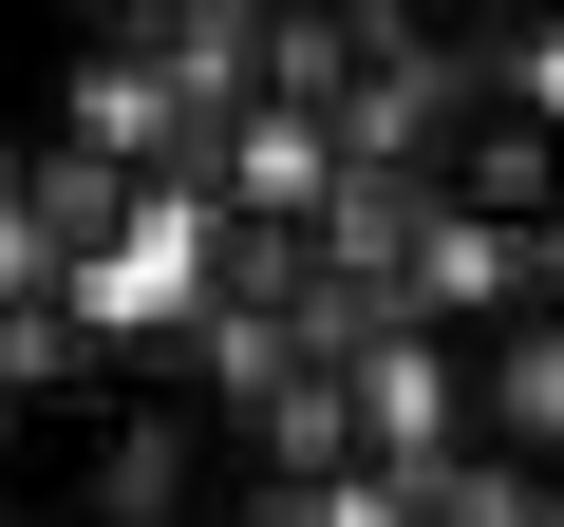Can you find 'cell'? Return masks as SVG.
Instances as JSON below:
<instances>
[{
    "label": "cell",
    "mask_w": 564,
    "mask_h": 527,
    "mask_svg": "<svg viewBox=\"0 0 564 527\" xmlns=\"http://www.w3.org/2000/svg\"><path fill=\"white\" fill-rule=\"evenodd\" d=\"M245 508H263V433L245 377L188 340H95L76 396L0 433V527H245Z\"/></svg>",
    "instance_id": "cell-1"
},
{
    "label": "cell",
    "mask_w": 564,
    "mask_h": 527,
    "mask_svg": "<svg viewBox=\"0 0 564 527\" xmlns=\"http://www.w3.org/2000/svg\"><path fill=\"white\" fill-rule=\"evenodd\" d=\"M414 415H433V452L470 471V508H527V527L564 508V264L433 302V340H414Z\"/></svg>",
    "instance_id": "cell-2"
},
{
    "label": "cell",
    "mask_w": 564,
    "mask_h": 527,
    "mask_svg": "<svg viewBox=\"0 0 564 527\" xmlns=\"http://www.w3.org/2000/svg\"><path fill=\"white\" fill-rule=\"evenodd\" d=\"M395 132H414V226H452V245H564V95L545 76H452Z\"/></svg>",
    "instance_id": "cell-3"
},
{
    "label": "cell",
    "mask_w": 564,
    "mask_h": 527,
    "mask_svg": "<svg viewBox=\"0 0 564 527\" xmlns=\"http://www.w3.org/2000/svg\"><path fill=\"white\" fill-rule=\"evenodd\" d=\"M188 302H207L226 340H321V321H339V207H321L302 170L207 189V207H188Z\"/></svg>",
    "instance_id": "cell-4"
},
{
    "label": "cell",
    "mask_w": 564,
    "mask_h": 527,
    "mask_svg": "<svg viewBox=\"0 0 564 527\" xmlns=\"http://www.w3.org/2000/svg\"><path fill=\"white\" fill-rule=\"evenodd\" d=\"M76 358H95V302H39V283H0V433H20L39 396H76Z\"/></svg>",
    "instance_id": "cell-5"
}]
</instances>
